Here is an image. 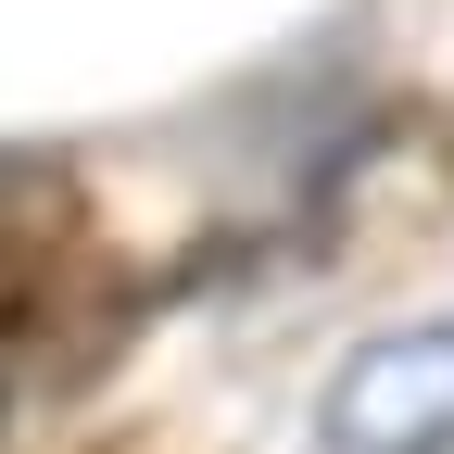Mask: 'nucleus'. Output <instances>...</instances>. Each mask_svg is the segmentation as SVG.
Listing matches in <instances>:
<instances>
[{
    "label": "nucleus",
    "instance_id": "obj_1",
    "mask_svg": "<svg viewBox=\"0 0 454 454\" xmlns=\"http://www.w3.org/2000/svg\"><path fill=\"white\" fill-rule=\"evenodd\" d=\"M316 442L328 454H454V316L354 340L316 391Z\"/></svg>",
    "mask_w": 454,
    "mask_h": 454
}]
</instances>
